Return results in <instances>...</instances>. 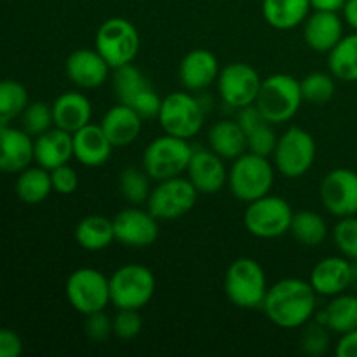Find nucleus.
<instances>
[{
    "mask_svg": "<svg viewBox=\"0 0 357 357\" xmlns=\"http://www.w3.org/2000/svg\"><path fill=\"white\" fill-rule=\"evenodd\" d=\"M317 293L309 281L286 278L268 286L264 300L265 316L282 330L303 328L316 314Z\"/></svg>",
    "mask_w": 357,
    "mask_h": 357,
    "instance_id": "1",
    "label": "nucleus"
},
{
    "mask_svg": "<svg viewBox=\"0 0 357 357\" xmlns=\"http://www.w3.org/2000/svg\"><path fill=\"white\" fill-rule=\"evenodd\" d=\"M300 80L289 73H274L261 80L255 105L271 124H284L291 121L302 105Z\"/></svg>",
    "mask_w": 357,
    "mask_h": 357,
    "instance_id": "2",
    "label": "nucleus"
},
{
    "mask_svg": "<svg viewBox=\"0 0 357 357\" xmlns=\"http://www.w3.org/2000/svg\"><path fill=\"white\" fill-rule=\"evenodd\" d=\"M225 295L239 309H260L267 295V275L257 260L241 257L229 265L223 279Z\"/></svg>",
    "mask_w": 357,
    "mask_h": 357,
    "instance_id": "3",
    "label": "nucleus"
},
{
    "mask_svg": "<svg viewBox=\"0 0 357 357\" xmlns=\"http://www.w3.org/2000/svg\"><path fill=\"white\" fill-rule=\"evenodd\" d=\"M227 185L234 197L243 202H253L271 194L274 185V166L267 157L244 152L234 160Z\"/></svg>",
    "mask_w": 357,
    "mask_h": 357,
    "instance_id": "4",
    "label": "nucleus"
},
{
    "mask_svg": "<svg viewBox=\"0 0 357 357\" xmlns=\"http://www.w3.org/2000/svg\"><path fill=\"white\" fill-rule=\"evenodd\" d=\"M108 279H110V302L117 310H142L152 302L155 295V275L145 265H122Z\"/></svg>",
    "mask_w": 357,
    "mask_h": 357,
    "instance_id": "5",
    "label": "nucleus"
},
{
    "mask_svg": "<svg viewBox=\"0 0 357 357\" xmlns=\"http://www.w3.org/2000/svg\"><path fill=\"white\" fill-rule=\"evenodd\" d=\"M139 33L126 17H110L98 26L94 49L105 58L112 70L129 65L139 52Z\"/></svg>",
    "mask_w": 357,
    "mask_h": 357,
    "instance_id": "6",
    "label": "nucleus"
},
{
    "mask_svg": "<svg viewBox=\"0 0 357 357\" xmlns=\"http://www.w3.org/2000/svg\"><path fill=\"white\" fill-rule=\"evenodd\" d=\"M194 149L188 139L164 135L146 145L143 152V169L155 181L169 180L187 173Z\"/></svg>",
    "mask_w": 357,
    "mask_h": 357,
    "instance_id": "7",
    "label": "nucleus"
},
{
    "mask_svg": "<svg viewBox=\"0 0 357 357\" xmlns=\"http://www.w3.org/2000/svg\"><path fill=\"white\" fill-rule=\"evenodd\" d=\"M293 209L286 199L279 195H264L253 202H248L244 211V227L258 239H278L286 236L291 229Z\"/></svg>",
    "mask_w": 357,
    "mask_h": 357,
    "instance_id": "8",
    "label": "nucleus"
},
{
    "mask_svg": "<svg viewBox=\"0 0 357 357\" xmlns=\"http://www.w3.org/2000/svg\"><path fill=\"white\" fill-rule=\"evenodd\" d=\"M157 121L166 135L190 139L204 126L206 110L201 101L190 93L176 91L162 100Z\"/></svg>",
    "mask_w": 357,
    "mask_h": 357,
    "instance_id": "9",
    "label": "nucleus"
},
{
    "mask_svg": "<svg viewBox=\"0 0 357 357\" xmlns=\"http://www.w3.org/2000/svg\"><path fill=\"white\" fill-rule=\"evenodd\" d=\"M316 139L298 126L286 129L278 139L274 153V166L286 178H300L309 173L316 162Z\"/></svg>",
    "mask_w": 357,
    "mask_h": 357,
    "instance_id": "10",
    "label": "nucleus"
},
{
    "mask_svg": "<svg viewBox=\"0 0 357 357\" xmlns=\"http://www.w3.org/2000/svg\"><path fill=\"white\" fill-rule=\"evenodd\" d=\"M65 291L70 305L82 316H89L110 303V279L98 268H77L66 279Z\"/></svg>",
    "mask_w": 357,
    "mask_h": 357,
    "instance_id": "11",
    "label": "nucleus"
},
{
    "mask_svg": "<svg viewBox=\"0 0 357 357\" xmlns=\"http://www.w3.org/2000/svg\"><path fill=\"white\" fill-rule=\"evenodd\" d=\"M114 89L119 103L131 107L142 119H152L159 115L162 100L145 73L136 68L132 63L115 68Z\"/></svg>",
    "mask_w": 357,
    "mask_h": 357,
    "instance_id": "12",
    "label": "nucleus"
},
{
    "mask_svg": "<svg viewBox=\"0 0 357 357\" xmlns=\"http://www.w3.org/2000/svg\"><path fill=\"white\" fill-rule=\"evenodd\" d=\"M197 195L199 192L195 190L188 178H169V180L159 181V185L152 188L146 201V209L157 220L173 222L194 209Z\"/></svg>",
    "mask_w": 357,
    "mask_h": 357,
    "instance_id": "13",
    "label": "nucleus"
},
{
    "mask_svg": "<svg viewBox=\"0 0 357 357\" xmlns=\"http://www.w3.org/2000/svg\"><path fill=\"white\" fill-rule=\"evenodd\" d=\"M216 86H218L220 96L229 107L243 108L257 101L261 77L248 63H229L220 70Z\"/></svg>",
    "mask_w": 357,
    "mask_h": 357,
    "instance_id": "14",
    "label": "nucleus"
},
{
    "mask_svg": "<svg viewBox=\"0 0 357 357\" xmlns=\"http://www.w3.org/2000/svg\"><path fill=\"white\" fill-rule=\"evenodd\" d=\"M323 206L338 218L357 215V173L347 167L330 171L319 188Z\"/></svg>",
    "mask_w": 357,
    "mask_h": 357,
    "instance_id": "15",
    "label": "nucleus"
},
{
    "mask_svg": "<svg viewBox=\"0 0 357 357\" xmlns=\"http://www.w3.org/2000/svg\"><path fill=\"white\" fill-rule=\"evenodd\" d=\"M115 241L128 248H149L159 237V223L149 209L136 206L119 211L112 218Z\"/></svg>",
    "mask_w": 357,
    "mask_h": 357,
    "instance_id": "16",
    "label": "nucleus"
},
{
    "mask_svg": "<svg viewBox=\"0 0 357 357\" xmlns=\"http://www.w3.org/2000/svg\"><path fill=\"white\" fill-rule=\"evenodd\" d=\"M66 77L80 89H96L108 79L110 65L96 49H75L66 58Z\"/></svg>",
    "mask_w": 357,
    "mask_h": 357,
    "instance_id": "17",
    "label": "nucleus"
},
{
    "mask_svg": "<svg viewBox=\"0 0 357 357\" xmlns=\"http://www.w3.org/2000/svg\"><path fill=\"white\" fill-rule=\"evenodd\" d=\"M187 178L199 194H216L229 180L223 159L213 150H194L187 167Z\"/></svg>",
    "mask_w": 357,
    "mask_h": 357,
    "instance_id": "18",
    "label": "nucleus"
},
{
    "mask_svg": "<svg viewBox=\"0 0 357 357\" xmlns=\"http://www.w3.org/2000/svg\"><path fill=\"white\" fill-rule=\"evenodd\" d=\"M178 75L185 89L197 93L216 82L220 75V63L208 49H192L181 59Z\"/></svg>",
    "mask_w": 357,
    "mask_h": 357,
    "instance_id": "19",
    "label": "nucleus"
},
{
    "mask_svg": "<svg viewBox=\"0 0 357 357\" xmlns=\"http://www.w3.org/2000/svg\"><path fill=\"white\" fill-rule=\"evenodd\" d=\"M309 282L317 295H340L351 284V260L345 257L323 258L314 265Z\"/></svg>",
    "mask_w": 357,
    "mask_h": 357,
    "instance_id": "20",
    "label": "nucleus"
},
{
    "mask_svg": "<svg viewBox=\"0 0 357 357\" xmlns=\"http://www.w3.org/2000/svg\"><path fill=\"white\" fill-rule=\"evenodd\" d=\"M33 160V142L24 129L0 128V171L21 173Z\"/></svg>",
    "mask_w": 357,
    "mask_h": 357,
    "instance_id": "21",
    "label": "nucleus"
},
{
    "mask_svg": "<svg viewBox=\"0 0 357 357\" xmlns=\"http://www.w3.org/2000/svg\"><path fill=\"white\" fill-rule=\"evenodd\" d=\"M344 37V23L338 13L314 10L309 14L303 26V38L316 52H330Z\"/></svg>",
    "mask_w": 357,
    "mask_h": 357,
    "instance_id": "22",
    "label": "nucleus"
},
{
    "mask_svg": "<svg viewBox=\"0 0 357 357\" xmlns=\"http://www.w3.org/2000/svg\"><path fill=\"white\" fill-rule=\"evenodd\" d=\"M142 124L143 119L139 117L138 112H135L128 105L119 103L103 115L100 126L112 146L121 149V146H128L138 139L139 132H142Z\"/></svg>",
    "mask_w": 357,
    "mask_h": 357,
    "instance_id": "23",
    "label": "nucleus"
},
{
    "mask_svg": "<svg viewBox=\"0 0 357 357\" xmlns=\"http://www.w3.org/2000/svg\"><path fill=\"white\" fill-rule=\"evenodd\" d=\"M73 157L86 167H100L112 155V143L105 136L101 126L87 124L72 135Z\"/></svg>",
    "mask_w": 357,
    "mask_h": 357,
    "instance_id": "24",
    "label": "nucleus"
},
{
    "mask_svg": "<svg viewBox=\"0 0 357 357\" xmlns=\"http://www.w3.org/2000/svg\"><path fill=\"white\" fill-rule=\"evenodd\" d=\"M73 157L72 132L56 128L42 132L33 142V159L44 169L52 171L65 166Z\"/></svg>",
    "mask_w": 357,
    "mask_h": 357,
    "instance_id": "25",
    "label": "nucleus"
},
{
    "mask_svg": "<svg viewBox=\"0 0 357 357\" xmlns=\"http://www.w3.org/2000/svg\"><path fill=\"white\" fill-rule=\"evenodd\" d=\"M93 117V105L89 98L79 91H68L59 94L52 103V119L56 128L63 131L75 132L87 126Z\"/></svg>",
    "mask_w": 357,
    "mask_h": 357,
    "instance_id": "26",
    "label": "nucleus"
},
{
    "mask_svg": "<svg viewBox=\"0 0 357 357\" xmlns=\"http://www.w3.org/2000/svg\"><path fill=\"white\" fill-rule=\"evenodd\" d=\"M209 146L223 160H236L248 152V136L237 121H220L208 132Z\"/></svg>",
    "mask_w": 357,
    "mask_h": 357,
    "instance_id": "27",
    "label": "nucleus"
},
{
    "mask_svg": "<svg viewBox=\"0 0 357 357\" xmlns=\"http://www.w3.org/2000/svg\"><path fill=\"white\" fill-rule=\"evenodd\" d=\"M310 0H264L261 14L275 30H293L305 23L310 13Z\"/></svg>",
    "mask_w": 357,
    "mask_h": 357,
    "instance_id": "28",
    "label": "nucleus"
},
{
    "mask_svg": "<svg viewBox=\"0 0 357 357\" xmlns=\"http://www.w3.org/2000/svg\"><path fill=\"white\" fill-rule=\"evenodd\" d=\"M331 333L345 335L357 328V295L340 293L328 302L316 317Z\"/></svg>",
    "mask_w": 357,
    "mask_h": 357,
    "instance_id": "29",
    "label": "nucleus"
},
{
    "mask_svg": "<svg viewBox=\"0 0 357 357\" xmlns=\"http://www.w3.org/2000/svg\"><path fill=\"white\" fill-rule=\"evenodd\" d=\"M75 241L86 251H103L115 241L114 222L103 215H87L77 223Z\"/></svg>",
    "mask_w": 357,
    "mask_h": 357,
    "instance_id": "30",
    "label": "nucleus"
},
{
    "mask_svg": "<svg viewBox=\"0 0 357 357\" xmlns=\"http://www.w3.org/2000/svg\"><path fill=\"white\" fill-rule=\"evenodd\" d=\"M52 190L51 171L44 167H26L20 173L16 181V194L24 204H40Z\"/></svg>",
    "mask_w": 357,
    "mask_h": 357,
    "instance_id": "31",
    "label": "nucleus"
},
{
    "mask_svg": "<svg viewBox=\"0 0 357 357\" xmlns=\"http://www.w3.org/2000/svg\"><path fill=\"white\" fill-rule=\"evenodd\" d=\"M328 66L335 79L357 82V33L342 37V40L328 52Z\"/></svg>",
    "mask_w": 357,
    "mask_h": 357,
    "instance_id": "32",
    "label": "nucleus"
},
{
    "mask_svg": "<svg viewBox=\"0 0 357 357\" xmlns=\"http://www.w3.org/2000/svg\"><path fill=\"white\" fill-rule=\"evenodd\" d=\"M291 236L298 241L303 246H319L328 236V225L326 220L316 211H298L293 215L291 229H289Z\"/></svg>",
    "mask_w": 357,
    "mask_h": 357,
    "instance_id": "33",
    "label": "nucleus"
},
{
    "mask_svg": "<svg viewBox=\"0 0 357 357\" xmlns=\"http://www.w3.org/2000/svg\"><path fill=\"white\" fill-rule=\"evenodd\" d=\"M28 107V91L13 79L0 80V128L10 126Z\"/></svg>",
    "mask_w": 357,
    "mask_h": 357,
    "instance_id": "34",
    "label": "nucleus"
},
{
    "mask_svg": "<svg viewBox=\"0 0 357 357\" xmlns=\"http://www.w3.org/2000/svg\"><path fill=\"white\" fill-rule=\"evenodd\" d=\"M150 180L145 169H138V167H126L119 174V190L121 195L131 204L138 206L149 201L150 197Z\"/></svg>",
    "mask_w": 357,
    "mask_h": 357,
    "instance_id": "35",
    "label": "nucleus"
},
{
    "mask_svg": "<svg viewBox=\"0 0 357 357\" xmlns=\"http://www.w3.org/2000/svg\"><path fill=\"white\" fill-rule=\"evenodd\" d=\"M302 98L309 103L324 105L335 96V80L333 75L324 72H312L300 80Z\"/></svg>",
    "mask_w": 357,
    "mask_h": 357,
    "instance_id": "36",
    "label": "nucleus"
},
{
    "mask_svg": "<svg viewBox=\"0 0 357 357\" xmlns=\"http://www.w3.org/2000/svg\"><path fill=\"white\" fill-rule=\"evenodd\" d=\"M331 344V331L319 321L307 323L303 326L302 335H300V349L303 354L321 357L330 351Z\"/></svg>",
    "mask_w": 357,
    "mask_h": 357,
    "instance_id": "37",
    "label": "nucleus"
},
{
    "mask_svg": "<svg viewBox=\"0 0 357 357\" xmlns=\"http://www.w3.org/2000/svg\"><path fill=\"white\" fill-rule=\"evenodd\" d=\"M21 124L30 136H40L42 132L49 131L51 126L54 124L52 105L44 103V101L28 103V107L21 114Z\"/></svg>",
    "mask_w": 357,
    "mask_h": 357,
    "instance_id": "38",
    "label": "nucleus"
},
{
    "mask_svg": "<svg viewBox=\"0 0 357 357\" xmlns=\"http://www.w3.org/2000/svg\"><path fill=\"white\" fill-rule=\"evenodd\" d=\"M333 241L342 257L349 260H357V218L345 216L333 229Z\"/></svg>",
    "mask_w": 357,
    "mask_h": 357,
    "instance_id": "39",
    "label": "nucleus"
},
{
    "mask_svg": "<svg viewBox=\"0 0 357 357\" xmlns=\"http://www.w3.org/2000/svg\"><path fill=\"white\" fill-rule=\"evenodd\" d=\"M274 124L264 121L260 126L248 132V152L258 153V155L268 157L274 153L275 145H278V135H275Z\"/></svg>",
    "mask_w": 357,
    "mask_h": 357,
    "instance_id": "40",
    "label": "nucleus"
},
{
    "mask_svg": "<svg viewBox=\"0 0 357 357\" xmlns=\"http://www.w3.org/2000/svg\"><path fill=\"white\" fill-rule=\"evenodd\" d=\"M114 335L121 340H132L142 333L143 321L139 316V310L132 309H119L115 317L112 319Z\"/></svg>",
    "mask_w": 357,
    "mask_h": 357,
    "instance_id": "41",
    "label": "nucleus"
},
{
    "mask_svg": "<svg viewBox=\"0 0 357 357\" xmlns=\"http://www.w3.org/2000/svg\"><path fill=\"white\" fill-rule=\"evenodd\" d=\"M84 331H86L89 340L105 342L110 335H114V326H112V319L105 314V310H100V312L86 316Z\"/></svg>",
    "mask_w": 357,
    "mask_h": 357,
    "instance_id": "42",
    "label": "nucleus"
},
{
    "mask_svg": "<svg viewBox=\"0 0 357 357\" xmlns=\"http://www.w3.org/2000/svg\"><path fill=\"white\" fill-rule=\"evenodd\" d=\"M52 190L61 195H72L79 188V174L68 164L51 171Z\"/></svg>",
    "mask_w": 357,
    "mask_h": 357,
    "instance_id": "43",
    "label": "nucleus"
},
{
    "mask_svg": "<svg viewBox=\"0 0 357 357\" xmlns=\"http://www.w3.org/2000/svg\"><path fill=\"white\" fill-rule=\"evenodd\" d=\"M23 352L20 335L7 328H0V357H17Z\"/></svg>",
    "mask_w": 357,
    "mask_h": 357,
    "instance_id": "44",
    "label": "nucleus"
},
{
    "mask_svg": "<svg viewBox=\"0 0 357 357\" xmlns=\"http://www.w3.org/2000/svg\"><path fill=\"white\" fill-rule=\"evenodd\" d=\"M335 354L338 357H357V328L356 330L349 331V333L342 335L338 340Z\"/></svg>",
    "mask_w": 357,
    "mask_h": 357,
    "instance_id": "45",
    "label": "nucleus"
},
{
    "mask_svg": "<svg viewBox=\"0 0 357 357\" xmlns=\"http://www.w3.org/2000/svg\"><path fill=\"white\" fill-rule=\"evenodd\" d=\"M347 0H310V7L314 10H328V13H338L344 9Z\"/></svg>",
    "mask_w": 357,
    "mask_h": 357,
    "instance_id": "46",
    "label": "nucleus"
},
{
    "mask_svg": "<svg viewBox=\"0 0 357 357\" xmlns=\"http://www.w3.org/2000/svg\"><path fill=\"white\" fill-rule=\"evenodd\" d=\"M342 10H344V17L349 26L357 30V0H347Z\"/></svg>",
    "mask_w": 357,
    "mask_h": 357,
    "instance_id": "47",
    "label": "nucleus"
},
{
    "mask_svg": "<svg viewBox=\"0 0 357 357\" xmlns=\"http://www.w3.org/2000/svg\"><path fill=\"white\" fill-rule=\"evenodd\" d=\"M349 288L357 291V260H351V284Z\"/></svg>",
    "mask_w": 357,
    "mask_h": 357,
    "instance_id": "48",
    "label": "nucleus"
}]
</instances>
